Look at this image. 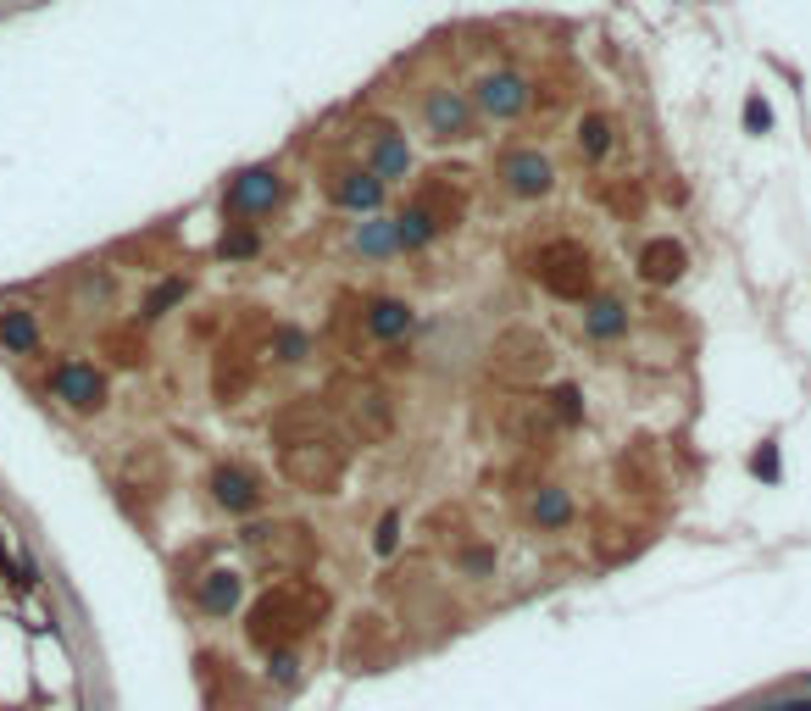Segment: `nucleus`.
Returning <instances> with one entry per match:
<instances>
[{
  "label": "nucleus",
  "mask_w": 811,
  "mask_h": 711,
  "mask_svg": "<svg viewBox=\"0 0 811 711\" xmlns=\"http://www.w3.org/2000/svg\"><path fill=\"white\" fill-rule=\"evenodd\" d=\"M528 273H533L539 284H545L551 295H567V301L589 295V284H595V273H589V250H584V245H573V239L545 245V250L533 256Z\"/></svg>",
  "instance_id": "nucleus-1"
},
{
  "label": "nucleus",
  "mask_w": 811,
  "mask_h": 711,
  "mask_svg": "<svg viewBox=\"0 0 811 711\" xmlns=\"http://www.w3.org/2000/svg\"><path fill=\"white\" fill-rule=\"evenodd\" d=\"M56 390H61V400L67 406H78V411H89V406H101V373L95 368H78V362H67V368H56Z\"/></svg>",
  "instance_id": "nucleus-2"
},
{
  "label": "nucleus",
  "mask_w": 811,
  "mask_h": 711,
  "mask_svg": "<svg viewBox=\"0 0 811 711\" xmlns=\"http://www.w3.org/2000/svg\"><path fill=\"white\" fill-rule=\"evenodd\" d=\"M640 273H645L651 284H673V279L684 273V245H673V239H651V245L640 250Z\"/></svg>",
  "instance_id": "nucleus-3"
},
{
  "label": "nucleus",
  "mask_w": 811,
  "mask_h": 711,
  "mask_svg": "<svg viewBox=\"0 0 811 711\" xmlns=\"http://www.w3.org/2000/svg\"><path fill=\"white\" fill-rule=\"evenodd\" d=\"M478 101H484L489 112H517L528 95H522V83H517L511 72H495V78H484V83H478Z\"/></svg>",
  "instance_id": "nucleus-4"
},
{
  "label": "nucleus",
  "mask_w": 811,
  "mask_h": 711,
  "mask_svg": "<svg viewBox=\"0 0 811 711\" xmlns=\"http://www.w3.org/2000/svg\"><path fill=\"white\" fill-rule=\"evenodd\" d=\"M511 190H517V195H539V190H551V161H539V156H517V161H511Z\"/></svg>",
  "instance_id": "nucleus-5"
},
{
  "label": "nucleus",
  "mask_w": 811,
  "mask_h": 711,
  "mask_svg": "<svg viewBox=\"0 0 811 711\" xmlns=\"http://www.w3.org/2000/svg\"><path fill=\"white\" fill-rule=\"evenodd\" d=\"M212 484H217V500H223V506H234V511H245V506H256V489H250V478H245V473H234V467H223V473H217Z\"/></svg>",
  "instance_id": "nucleus-6"
},
{
  "label": "nucleus",
  "mask_w": 811,
  "mask_h": 711,
  "mask_svg": "<svg viewBox=\"0 0 811 711\" xmlns=\"http://www.w3.org/2000/svg\"><path fill=\"white\" fill-rule=\"evenodd\" d=\"M273 178L267 172H245V184H234V206H261V201H273Z\"/></svg>",
  "instance_id": "nucleus-7"
},
{
  "label": "nucleus",
  "mask_w": 811,
  "mask_h": 711,
  "mask_svg": "<svg viewBox=\"0 0 811 711\" xmlns=\"http://www.w3.org/2000/svg\"><path fill=\"white\" fill-rule=\"evenodd\" d=\"M206 611H228L234 600H239V584H234V573H212V584H206Z\"/></svg>",
  "instance_id": "nucleus-8"
},
{
  "label": "nucleus",
  "mask_w": 811,
  "mask_h": 711,
  "mask_svg": "<svg viewBox=\"0 0 811 711\" xmlns=\"http://www.w3.org/2000/svg\"><path fill=\"white\" fill-rule=\"evenodd\" d=\"M368 323H373V334H401V328L412 323V312H406V306H395V301H379Z\"/></svg>",
  "instance_id": "nucleus-9"
},
{
  "label": "nucleus",
  "mask_w": 811,
  "mask_h": 711,
  "mask_svg": "<svg viewBox=\"0 0 811 711\" xmlns=\"http://www.w3.org/2000/svg\"><path fill=\"white\" fill-rule=\"evenodd\" d=\"M0 339H7L12 350H34V323L23 312H7V323H0Z\"/></svg>",
  "instance_id": "nucleus-10"
},
{
  "label": "nucleus",
  "mask_w": 811,
  "mask_h": 711,
  "mask_svg": "<svg viewBox=\"0 0 811 711\" xmlns=\"http://www.w3.org/2000/svg\"><path fill=\"white\" fill-rule=\"evenodd\" d=\"M339 195L350 201V206H379V184L368 172H350V184H339Z\"/></svg>",
  "instance_id": "nucleus-11"
},
{
  "label": "nucleus",
  "mask_w": 811,
  "mask_h": 711,
  "mask_svg": "<svg viewBox=\"0 0 811 711\" xmlns=\"http://www.w3.org/2000/svg\"><path fill=\"white\" fill-rule=\"evenodd\" d=\"M578 145H584L589 156H600V150L611 145V134H606V123H600V117H589V123L578 128Z\"/></svg>",
  "instance_id": "nucleus-12"
},
{
  "label": "nucleus",
  "mask_w": 811,
  "mask_h": 711,
  "mask_svg": "<svg viewBox=\"0 0 811 711\" xmlns=\"http://www.w3.org/2000/svg\"><path fill=\"white\" fill-rule=\"evenodd\" d=\"M433 123H439V128H462V123H468L462 101H433Z\"/></svg>",
  "instance_id": "nucleus-13"
},
{
  "label": "nucleus",
  "mask_w": 811,
  "mask_h": 711,
  "mask_svg": "<svg viewBox=\"0 0 811 711\" xmlns=\"http://www.w3.org/2000/svg\"><path fill=\"white\" fill-rule=\"evenodd\" d=\"M589 328H595V334H617V328H622V312H617V306H595Z\"/></svg>",
  "instance_id": "nucleus-14"
},
{
  "label": "nucleus",
  "mask_w": 811,
  "mask_h": 711,
  "mask_svg": "<svg viewBox=\"0 0 811 711\" xmlns=\"http://www.w3.org/2000/svg\"><path fill=\"white\" fill-rule=\"evenodd\" d=\"M533 511L545 517V522H562V517H567V500H562V495H539V506H533Z\"/></svg>",
  "instance_id": "nucleus-15"
},
{
  "label": "nucleus",
  "mask_w": 811,
  "mask_h": 711,
  "mask_svg": "<svg viewBox=\"0 0 811 711\" xmlns=\"http://www.w3.org/2000/svg\"><path fill=\"white\" fill-rule=\"evenodd\" d=\"M745 123H751V128L762 134V128L773 123V112H767V101H756V95H751V101H745Z\"/></svg>",
  "instance_id": "nucleus-16"
},
{
  "label": "nucleus",
  "mask_w": 811,
  "mask_h": 711,
  "mask_svg": "<svg viewBox=\"0 0 811 711\" xmlns=\"http://www.w3.org/2000/svg\"><path fill=\"white\" fill-rule=\"evenodd\" d=\"M401 545V517H384L379 522V551H395Z\"/></svg>",
  "instance_id": "nucleus-17"
},
{
  "label": "nucleus",
  "mask_w": 811,
  "mask_h": 711,
  "mask_svg": "<svg viewBox=\"0 0 811 711\" xmlns=\"http://www.w3.org/2000/svg\"><path fill=\"white\" fill-rule=\"evenodd\" d=\"M178 295H184V284H161V290L150 295V317H156V312H167V306H172Z\"/></svg>",
  "instance_id": "nucleus-18"
},
{
  "label": "nucleus",
  "mask_w": 811,
  "mask_h": 711,
  "mask_svg": "<svg viewBox=\"0 0 811 711\" xmlns=\"http://www.w3.org/2000/svg\"><path fill=\"white\" fill-rule=\"evenodd\" d=\"M256 250V234H234V239H223V256H250Z\"/></svg>",
  "instance_id": "nucleus-19"
},
{
  "label": "nucleus",
  "mask_w": 811,
  "mask_h": 711,
  "mask_svg": "<svg viewBox=\"0 0 811 711\" xmlns=\"http://www.w3.org/2000/svg\"><path fill=\"white\" fill-rule=\"evenodd\" d=\"M756 473H767V478H778V456H773V444H767V451H756V462H751Z\"/></svg>",
  "instance_id": "nucleus-20"
},
{
  "label": "nucleus",
  "mask_w": 811,
  "mask_h": 711,
  "mask_svg": "<svg viewBox=\"0 0 811 711\" xmlns=\"http://www.w3.org/2000/svg\"><path fill=\"white\" fill-rule=\"evenodd\" d=\"M767 711H811V700H784V706H767Z\"/></svg>",
  "instance_id": "nucleus-21"
}]
</instances>
